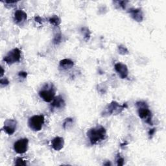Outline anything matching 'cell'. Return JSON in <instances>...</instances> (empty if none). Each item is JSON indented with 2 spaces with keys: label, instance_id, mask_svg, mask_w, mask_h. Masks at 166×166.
Returning <instances> with one entry per match:
<instances>
[{
  "label": "cell",
  "instance_id": "obj_1",
  "mask_svg": "<svg viewBox=\"0 0 166 166\" xmlns=\"http://www.w3.org/2000/svg\"><path fill=\"white\" fill-rule=\"evenodd\" d=\"M90 142L92 145H95L106 138L107 131L103 127L99 125L90 128L87 132Z\"/></svg>",
  "mask_w": 166,
  "mask_h": 166
},
{
  "label": "cell",
  "instance_id": "obj_2",
  "mask_svg": "<svg viewBox=\"0 0 166 166\" xmlns=\"http://www.w3.org/2000/svg\"><path fill=\"white\" fill-rule=\"evenodd\" d=\"M138 108V115L141 119L144 120L147 123L153 125L152 122V113L148 108V104L144 101H138L136 103Z\"/></svg>",
  "mask_w": 166,
  "mask_h": 166
},
{
  "label": "cell",
  "instance_id": "obj_3",
  "mask_svg": "<svg viewBox=\"0 0 166 166\" xmlns=\"http://www.w3.org/2000/svg\"><path fill=\"white\" fill-rule=\"evenodd\" d=\"M55 87L51 83H48L43 85L38 92L39 96L43 101L49 103L55 98Z\"/></svg>",
  "mask_w": 166,
  "mask_h": 166
},
{
  "label": "cell",
  "instance_id": "obj_4",
  "mask_svg": "<svg viewBox=\"0 0 166 166\" xmlns=\"http://www.w3.org/2000/svg\"><path fill=\"white\" fill-rule=\"evenodd\" d=\"M125 107H127V104H125L123 105H120L119 103L116 101H112L104 109L103 116H110V115H118L123 111Z\"/></svg>",
  "mask_w": 166,
  "mask_h": 166
},
{
  "label": "cell",
  "instance_id": "obj_5",
  "mask_svg": "<svg viewBox=\"0 0 166 166\" xmlns=\"http://www.w3.org/2000/svg\"><path fill=\"white\" fill-rule=\"evenodd\" d=\"M44 121L45 119L43 115H35L29 118L28 125L29 128L34 131H40L44 124Z\"/></svg>",
  "mask_w": 166,
  "mask_h": 166
},
{
  "label": "cell",
  "instance_id": "obj_6",
  "mask_svg": "<svg viewBox=\"0 0 166 166\" xmlns=\"http://www.w3.org/2000/svg\"><path fill=\"white\" fill-rule=\"evenodd\" d=\"M21 56V51L18 48H14L5 56L3 60L7 64H13L20 62Z\"/></svg>",
  "mask_w": 166,
  "mask_h": 166
},
{
  "label": "cell",
  "instance_id": "obj_7",
  "mask_svg": "<svg viewBox=\"0 0 166 166\" xmlns=\"http://www.w3.org/2000/svg\"><path fill=\"white\" fill-rule=\"evenodd\" d=\"M29 140L27 138L18 139L14 143V149L18 154H23L28 151Z\"/></svg>",
  "mask_w": 166,
  "mask_h": 166
},
{
  "label": "cell",
  "instance_id": "obj_8",
  "mask_svg": "<svg viewBox=\"0 0 166 166\" xmlns=\"http://www.w3.org/2000/svg\"><path fill=\"white\" fill-rule=\"evenodd\" d=\"M16 127H17V122L16 120L7 119L5 122L3 129L8 135L11 136L15 133Z\"/></svg>",
  "mask_w": 166,
  "mask_h": 166
},
{
  "label": "cell",
  "instance_id": "obj_9",
  "mask_svg": "<svg viewBox=\"0 0 166 166\" xmlns=\"http://www.w3.org/2000/svg\"><path fill=\"white\" fill-rule=\"evenodd\" d=\"M115 70L121 78H125L128 77V69L127 66L121 63L115 64Z\"/></svg>",
  "mask_w": 166,
  "mask_h": 166
},
{
  "label": "cell",
  "instance_id": "obj_10",
  "mask_svg": "<svg viewBox=\"0 0 166 166\" xmlns=\"http://www.w3.org/2000/svg\"><path fill=\"white\" fill-rule=\"evenodd\" d=\"M28 15L22 10H17L14 13V20L17 24H22L27 20Z\"/></svg>",
  "mask_w": 166,
  "mask_h": 166
},
{
  "label": "cell",
  "instance_id": "obj_11",
  "mask_svg": "<svg viewBox=\"0 0 166 166\" xmlns=\"http://www.w3.org/2000/svg\"><path fill=\"white\" fill-rule=\"evenodd\" d=\"M51 107L53 109H62L65 107V101L62 96L58 95L55 97L51 101Z\"/></svg>",
  "mask_w": 166,
  "mask_h": 166
},
{
  "label": "cell",
  "instance_id": "obj_12",
  "mask_svg": "<svg viewBox=\"0 0 166 166\" xmlns=\"http://www.w3.org/2000/svg\"><path fill=\"white\" fill-rule=\"evenodd\" d=\"M64 145V138L62 137H55L53 140L51 141V146L54 150L57 151H59L63 149Z\"/></svg>",
  "mask_w": 166,
  "mask_h": 166
},
{
  "label": "cell",
  "instance_id": "obj_13",
  "mask_svg": "<svg viewBox=\"0 0 166 166\" xmlns=\"http://www.w3.org/2000/svg\"><path fill=\"white\" fill-rule=\"evenodd\" d=\"M128 12L131 17L136 22H141L143 21V13L140 8H131Z\"/></svg>",
  "mask_w": 166,
  "mask_h": 166
},
{
  "label": "cell",
  "instance_id": "obj_14",
  "mask_svg": "<svg viewBox=\"0 0 166 166\" xmlns=\"http://www.w3.org/2000/svg\"><path fill=\"white\" fill-rule=\"evenodd\" d=\"M74 66V63L70 59L64 58L60 62V67L64 69H68L72 68Z\"/></svg>",
  "mask_w": 166,
  "mask_h": 166
},
{
  "label": "cell",
  "instance_id": "obj_15",
  "mask_svg": "<svg viewBox=\"0 0 166 166\" xmlns=\"http://www.w3.org/2000/svg\"><path fill=\"white\" fill-rule=\"evenodd\" d=\"M49 23L51 25L56 26V27H57V26H58L60 24V22H61L60 19L58 18V16H57L56 15L52 16L51 18H49Z\"/></svg>",
  "mask_w": 166,
  "mask_h": 166
},
{
  "label": "cell",
  "instance_id": "obj_16",
  "mask_svg": "<svg viewBox=\"0 0 166 166\" xmlns=\"http://www.w3.org/2000/svg\"><path fill=\"white\" fill-rule=\"evenodd\" d=\"M73 125V119L72 118H66L63 123V127L65 129H68Z\"/></svg>",
  "mask_w": 166,
  "mask_h": 166
},
{
  "label": "cell",
  "instance_id": "obj_17",
  "mask_svg": "<svg viewBox=\"0 0 166 166\" xmlns=\"http://www.w3.org/2000/svg\"><path fill=\"white\" fill-rule=\"evenodd\" d=\"M118 51H119V54L123 55L128 54V51L127 48L125 46H122V45H121L118 47Z\"/></svg>",
  "mask_w": 166,
  "mask_h": 166
},
{
  "label": "cell",
  "instance_id": "obj_18",
  "mask_svg": "<svg viewBox=\"0 0 166 166\" xmlns=\"http://www.w3.org/2000/svg\"><path fill=\"white\" fill-rule=\"evenodd\" d=\"M14 164L16 165H19V166H21V165H27V162H26L25 160H23L22 158H17L15 160Z\"/></svg>",
  "mask_w": 166,
  "mask_h": 166
},
{
  "label": "cell",
  "instance_id": "obj_19",
  "mask_svg": "<svg viewBox=\"0 0 166 166\" xmlns=\"http://www.w3.org/2000/svg\"><path fill=\"white\" fill-rule=\"evenodd\" d=\"M61 39H62V36L60 34H57L54 37L53 39V43L55 44H58V43L61 42Z\"/></svg>",
  "mask_w": 166,
  "mask_h": 166
},
{
  "label": "cell",
  "instance_id": "obj_20",
  "mask_svg": "<svg viewBox=\"0 0 166 166\" xmlns=\"http://www.w3.org/2000/svg\"><path fill=\"white\" fill-rule=\"evenodd\" d=\"M83 33H84V38L89 39L90 36L89 30L87 28H84L83 29Z\"/></svg>",
  "mask_w": 166,
  "mask_h": 166
},
{
  "label": "cell",
  "instance_id": "obj_21",
  "mask_svg": "<svg viewBox=\"0 0 166 166\" xmlns=\"http://www.w3.org/2000/svg\"><path fill=\"white\" fill-rule=\"evenodd\" d=\"M0 84H1L2 86H7L8 84H9V81H8L7 78H1V81H0Z\"/></svg>",
  "mask_w": 166,
  "mask_h": 166
},
{
  "label": "cell",
  "instance_id": "obj_22",
  "mask_svg": "<svg viewBox=\"0 0 166 166\" xmlns=\"http://www.w3.org/2000/svg\"><path fill=\"white\" fill-rule=\"evenodd\" d=\"M117 164L118 165H124V159L121 156H118L117 158Z\"/></svg>",
  "mask_w": 166,
  "mask_h": 166
},
{
  "label": "cell",
  "instance_id": "obj_23",
  "mask_svg": "<svg viewBox=\"0 0 166 166\" xmlns=\"http://www.w3.org/2000/svg\"><path fill=\"white\" fill-rule=\"evenodd\" d=\"M18 76H19V77H21L22 78H23V79H24V78H25L26 77H27L28 73H27V72L22 71V72H20L18 73Z\"/></svg>",
  "mask_w": 166,
  "mask_h": 166
},
{
  "label": "cell",
  "instance_id": "obj_24",
  "mask_svg": "<svg viewBox=\"0 0 166 166\" xmlns=\"http://www.w3.org/2000/svg\"><path fill=\"white\" fill-rule=\"evenodd\" d=\"M155 131H156V130H155V128L150 129V130L148 131V135H149V136H150L151 138L154 136V133H155Z\"/></svg>",
  "mask_w": 166,
  "mask_h": 166
},
{
  "label": "cell",
  "instance_id": "obj_25",
  "mask_svg": "<svg viewBox=\"0 0 166 166\" xmlns=\"http://www.w3.org/2000/svg\"><path fill=\"white\" fill-rule=\"evenodd\" d=\"M34 20H35V21L37 22L40 23H42V20H43V19L41 18V17H40V16H36L35 18H34Z\"/></svg>",
  "mask_w": 166,
  "mask_h": 166
},
{
  "label": "cell",
  "instance_id": "obj_26",
  "mask_svg": "<svg viewBox=\"0 0 166 166\" xmlns=\"http://www.w3.org/2000/svg\"><path fill=\"white\" fill-rule=\"evenodd\" d=\"M1 69H2V73H1V77H3V73H4V70H3V68L2 67L1 68Z\"/></svg>",
  "mask_w": 166,
  "mask_h": 166
},
{
  "label": "cell",
  "instance_id": "obj_27",
  "mask_svg": "<svg viewBox=\"0 0 166 166\" xmlns=\"http://www.w3.org/2000/svg\"><path fill=\"white\" fill-rule=\"evenodd\" d=\"M104 165H111L112 164H111V163H110V162H108L107 163H104Z\"/></svg>",
  "mask_w": 166,
  "mask_h": 166
}]
</instances>
